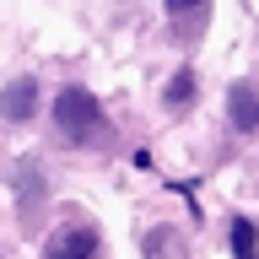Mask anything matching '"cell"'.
Returning <instances> with one entry per match:
<instances>
[{
  "label": "cell",
  "mask_w": 259,
  "mask_h": 259,
  "mask_svg": "<svg viewBox=\"0 0 259 259\" xmlns=\"http://www.w3.org/2000/svg\"><path fill=\"white\" fill-rule=\"evenodd\" d=\"M97 119H103V108H97V97L87 92V87H60V92H54V124H60L70 141H81Z\"/></svg>",
  "instance_id": "cell-1"
},
{
  "label": "cell",
  "mask_w": 259,
  "mask_h": 259,
  "mask_svg": "<svg viewBox=\"0 0 259 259\" xmlns=\"http://www.w3.org/2000/svg\"><path fill=\"white\" fill-rule=\"evenodd\" d=\"M97 254V232L92 227H65L60 238L44 248V259H92Z\"/></svg>",
  "instance_id": "cell-2"
},
{
  "label": "cell",
  "mask_w": 259,
  "mask_h": 259,
  "mask_svg": "<svg viewBox=\"0 0 259 259\" xmlns=\"http://www.w3.org/2000/svg\"><path fill=\"white\" fill-rule=\"evenodd\" d=\"M227 119H232V130H259V87L254 81H238L227 92Z\"/></svg>",
  "instance_id": "cell-3"
},
{
  "label": "cell",
  "mask_w": 259,
  "mask_h": 259,
  "mask_svg": "<svg viewBox=\"0 0 259 259\" xmlns=\"http://www.w3.org/2000/svg\"><path fill=\"white\" fill-rule=\"evenodd\" d=\"M32 103H38V81H16L11 92L0 97V113H6V119H27Z\"/></svg>",
  "instance_id": "cell-4"
},
{
  "label": "cell",
  "mask_w": 259,
  "mask_h": 259,
  "mask_svg": "<svg viewBox=\"0 0 259 259\" xmlns=\"http://www.w3.org/2000/svg\"><path fill=\"white\" fill-rule=\"evenodd\" d=\"M232 254H238V259H259L254 254V222H248V216L232 227Z\"/></svg>",
  "instance_id": "cell-5"
},
{
  "label": "cell",
  "mask_w": 259,
  "mask_h": 259,
  "mask_svg": "<svg viewBox=\"0 0 259 259\" xmlns=\"http://www.w3.org/2000/svg\"><path fill=\"white\" fill-rule=\"evenodd\" d=\"M189 92H194V76H189V70H178L173 87H167V103H189Z\"/></svg>",
  "instance_id": "cell-6"
},
{
  "label": "cell",
  "mask_w": 259,
  "mask_h": 259,
  "mask_svg": "<svg viewBox=\"0 0 259 259\" xmlns=\"http://www.w3.org/2000/svg\"><path fill=\"white\" fill-rule=\"evenodd\" d=\"M167 6H178V11H189V6H200V0H167Z\"/></svg>",
  "instance_id": "cell-7"
}]
</instances>
